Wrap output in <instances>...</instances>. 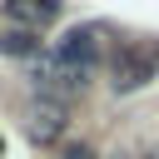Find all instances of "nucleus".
I'll use <instances>...</instances> for the list:
<instances>
[{
	"label": "nucleus",
	"instance_id": "nucleus-6",
	"mask_svg": "<svg viewBox=\"0 0 159 159\" xmlns=\"http://www.w3.org/2000/svg\"><path fill=\"white\" fill-rule=\"evenodd\" d=\"M65 159H94V149H84V144H70V149H65Z\"/></svg>",
	"mask_w": 159,
	"mask_h": 159
},
{
	"label": "nucleus",
	"instance_id": "nucleus-3",
	"mask_svg": "<svg viewBox=\"0 0 159 159\" xmlns=\"http://www.w3.org/2000/svg\"><path fill=\"white\" fill-rule=\"evenodd\" d=\"M60 129H65V109H60V99H35L30 114H25V134H30L35 144H50V139H60Z\"/></svg>",
	"mask_w": 159,
	"mask_h": 159
},
{
	"label": "nucleus",
	"instance_id": "nucleus-7",
	"mask_svg": "<svg viewBox=\"0 0 159 159\" xmlns=\"http://www.w3.org/2000/svg\"><path fill=\"white\" fill-rule=\"evenodd\" d=\"M0 154H5V139H0Z\"/></svg>",
	"mask_w": 159,
	"mask_h": 159
},
{
	"label": "nucleus",
	"instance_id": "nucleus-5",
	"mask_svg": "<svg viewBox=\"0 0 159 159\" xmlns=\"http://www.w3.org/2000/svg\"><path fill=\"white\" fill-rule=\"evenodd\" d=\"M0 50H5V55H35V30H15V25H10V30L0 35Z\"/></svg>",
	"mask_w": 159,
	"mask_h": 159
},
{
	"label": "nucleus",
	"instance_id": "nucleus-2",
	"mask_svg": "<svg viewBox=\"0 0 159 159\" xmlns=\"http://www.w3.org/2000/svg\"><path fill=\"white\" fill-rule=\"evenodd\" d=\"M99 45H104V30H99V25H75V30L55 45V55H60L65 65H75V70H89V75H94Z\"/></svg>",
	"mask_w": 159,
	"mask_h": 159
},
{
	"label": "nucleus",
	"instance_id": "nucleus-4",
	"mask_svg": "<svg viewBox=\"0 0 159 159\" xmlns=\"http://www.w3.org/2000/svg\"><path fill=\"white\" fill-rule=\"evenodd\" d=\"M60 5H65V0H5V15H10L20 30H40V25H50V20L60 15Z\"/></svg>",
	"mask_w": 159,
	"mask_h": 159
},
{
	"label": "nucleus",
	"instance_id": "nucleus-1",
	"mask_svg": "<svg viewBox=\"0 0 159 159\" xmlns=\"http://www.w3.org/2000/svg\"><path fill=\"white\" fill-rule=\"evenodd\" d=\"M154 75H159V40H129V45H119V50H114L109 84H114L119 94H129V89L149 84Z\"/></svg>",
	"mask_w": 159,
	"mask_h": 159
}]
</instances>
